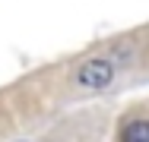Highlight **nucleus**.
Here are the masks:
<instances>
[{"instance_id":"nucleus-2","label":"nucleus","mask_w":149,"mask_h":142,"mask_svg":"<svg viewBox=\"0 0 149 142\" xmlns=\"http://www.w3.org/2000/svg\"><path fill=\"white\" fill-rule=\"evenodd\" d=\"M120 142H149V123L146 120H133L130 126H124Z\"/></svg>"},{"instance_id":"nucleus-1","label":"nucleus","mask_w":149,"mask_h":142,"mask_svg":"<svg viewBox=\"0 0 149 142\" xmlns=\"http://www.w3.org/2000/svg\"><path fill=\"white\" fill-rule=\"evenodd\" d=\"M111 79H114V66H111L105 57H92V60H86V63L79 66V73H76V82L83 85V88H89V92L108 88Z\"/></svg>"}]
</instances>
